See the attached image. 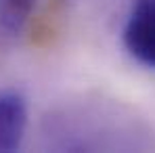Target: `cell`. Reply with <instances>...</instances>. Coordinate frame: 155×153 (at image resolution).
Segmentation results:
<instances>
[{"label": "cell", "instance_id": "obj_1", "mask_svg": "<svg viewBox=\"0 0 155 153\" xmlns=\"http://www.w3.org/2000/svg\"><path fill=\"white\" fill-rule=\"evenodd\" d=\"M122 42L136 63L155 69V0H136L132 4Z\"/></svg>", "mask_w": 155, "mask_h": 153}, {"label": "cell", "instance_id": "obj_2", "mask_svg": "<svg viewBox=\"0 0 155 153\" xmlns=\"http://www.w3.org/2000/svg\"><path fill=\"white\" fill-rule=\"evenodd\" d=\"M27 130V101L15 88L0 90V153L17 151Z\"/></svg>", "mask_w": 155, "mask_h": 153}, {"label": "cell", "instance_id": "obj_3", "mask_svg": "<svg viewBox=\"0 0 155 153\" xmlns=\"http://www.w3.org/2000/svg\"><path fill=\"white\" fill-rule=\"evenodd\" d=\"M36 0H0V34L17 38L34 13Z\"/></svg>", "mask_w": 155, "mask_h": 153}]
</instances>
